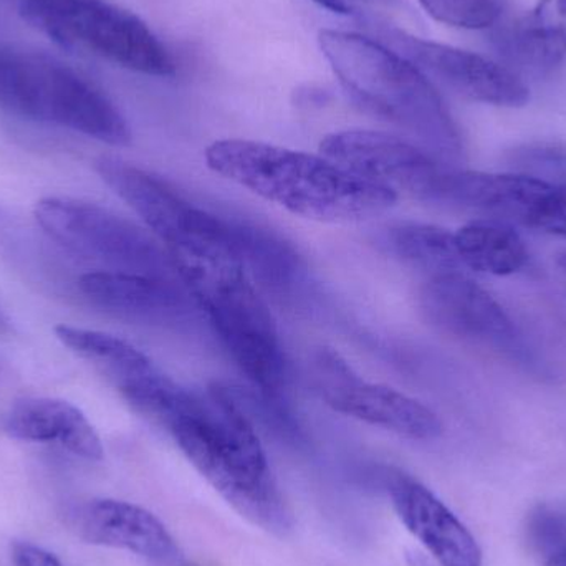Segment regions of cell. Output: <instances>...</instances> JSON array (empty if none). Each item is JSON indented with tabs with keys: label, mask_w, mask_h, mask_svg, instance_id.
<instances>
[{
	"label": "cell",
	"mask_w": 566,
	"mask_h": 566,
	"mask_svg": "<svg viewBox=\"0 0 566 566\" xmlns=\"http://www.w3.org/2000/svg\"><path fill=\"white\" fill-rule=\"evenodd\" d=\"M319 49L346 95L369 115L411 133L442 161L464 155L461 132L431 80L401 53L361 33L325 29Z\"/></svg>",
	"instance_id": "obj_3"
},
{
	"label": "cell",
	"mask_w": 566,
	"mask_h": 566,
	"mask_svg": "<svg viewBox=\"0 0 566 566\" xmlns=\"http://www.w3.org/2000/svg\"><path fill=\"white\" fill-rule=\"evenodd\" d=\"M459 258L469 271L507 277L527 265L528 251L511 222L484 218L455 232Z\"/></svg>",
	"instance_id": "obj_16"
},
{
	"label": "cell",
	"mask_w": 566,
	"mask_h": 566,
	"mask_svg": "<svg viewBox=\"0 0 566 566\" xmlns=\"http://www.w3.org/2000/svg\"><path fill=\"white\" fill-rule=\"evenodd\" d=\"M528 541L535 548L551 557L566 545V517L554 509L541 507L528 518Z\"/></svg>",
	"instance_id": "obj_23"
},
{
	"label": "cell",
	"mask_w": 566,
	"mask_h": 566,
	"mask_svg": "<svg viewBox=\"0 0 566 566\" xmlns=\"http://www.w3.org/2000/svg\"><path fill=\"white\" fill-rule=\"evenodd\" d=\"M322 9L338 15L356 17L376 23V13L396 7V0H313Z\"/></svg>",
	"instance_id": "obj_24"
},
{
	"label": "cell",
	"mask_w": 566,
	"mask_h": 566,
	"mask_svg": "<svg viewBox=\"0 0 566 566\" xmlns=\"http://www.w3.org/2000/svg\"><path fill=\"white\" fill-rule=\"evenodd\" d=\"M547 566H566V545L547 558Z\"/></svg>",
	"instance_id": "obj_27"
},
{
	"label": "cell",
	"mask_w": 566,
	"mask_h": 566,
	"mask_svg": "<svg viewBox=\"0 0 566 566\" xmlns=\"http://www.w3.org/2000/svg\"><path fill=\"white\" fill-rule=\"evenodd\" d=\"M55 336L70 352L98 369L116 389L155 369L145 353L109 333L82 326L59 325L55 326Z\"/></svg>",
	"instance_id": "obj_18"
},
{
	"label": "cell",
	"mask_w": 566,
	"mask_h": 566,
	"mask_svg": "<svg viewBox=\"0 0 566 566\" xmlns=\"http://www.w3.org/2000/svg\"><path fill=\"white\" fill-rule=\"evenodd\" d=\"M33 214L50 241L103 271L163 279L175 271L169 252L145 231L92 202L50 196L36 202Z\"/></svg>",
	"instance_id": "obj_6"
},
{
	"label": "cell",
	"mask_w": 566,
	"mask_h": 566,
	"mask_svg": "<svg viewBox=\"0 0 566 566\" xmlns=\"http://www.w3.org/2000/svg\"><path fill=\"white\" fill-rule=\"evenodd\" d=\"M168 252L172 268L211 319L235 365L265 399L277 401L285 386L277 326L249 279L229 221L216 219L211 228L168 248Z\"/></svg>",
	"instance_id": "obj_1"
},
{
	"label": "cell",
	"mask_w": 566,
	"mask_h": 566,
	"mask_svg": "<svg viewBox=\"0 0 566 566\" xmlns=\"http://www.w3.org/2000/svg\"><path fill=\"white\" fill-rule=\"evenodd\" d=\"M3 431L17 441L59 446L76 458L102 461V439L85 415L72 402L56 398H22L3 418Z\"/></svg>",
	"instance_id": "obj_15"
},
{
	"label": "cell",
	"mask_w": 566,
	"mask_h": 566,
	"mask_svg": "<svg viewBox=\"0 0 566 566\" xmlns=\"http://www.w3.org/2000/svg\"><path fill=\"white\" fill-rule=\"evenodd\" d=\"M315 381L323 401L336 412L415 441L442 434L441 419L428 406L388 386L365 381L332 349L316 355Z\"/></svg>",
	"instance_id": "obj_9"
},
{
	"label": "cell",
	"mask_w": 566,
	"mask_h": 566,
	"mask_svg": "<svg viewBox=\"0 0 566 566\" xmlns=\"http://www.w3.org/2000/svg\"><path fill=\"white\" fill-rule=\"evenodd\" d=\"M19 13L33 29L65 49L145 75L176 73L171 52L148 23L108 0H20Z\"/></svg>",
	"instance_id": "obj_5"
},
{
	"label": "cell",
	"mask_w": 566,
	"mask_h": 566,
	"mask_svg": "<svg viewBox=\"0 0 566 566\" xmlns=\"http://www.w3.org/2000/svg\"><path fill=\"white\" fill-rule=\"evenodd\" d=\"M19 2H20V0H19Z\"/></svg>",
	"instance_id": "obj_28"
},
{
	"label": "cell",
	"mask_w": 566,
	"mask_h": 566,
	"mask_svg": "<svg viewBox=\"0 0 566 566\" xmlns=\"http://www.w3.org/2000/svg\"><path fill=\"white\" fill-rule=\"evenodd\" d=\"M512 163L521 175L544 179L555 178V182L566 179V149L554 145H527L512 153Z\"/></svg>",
	"instance_id": "obj_22"
},
{
	"label": "cell",
	"mask_w": 566,
	"mask_h": 566,
	"mask_svg": "<svg viewBox=\"0 0 566 566\" xmlns=\"http://www.w3.org/2000/svg\"><path fill=\"white\" fill-rule=\"evenodd\" d=\"M555 272H557L558 281L566 289V251L558 252L554 259Z\"/></svg>",
	"instance_id": "obj_26"
},
{
	"label": "cell",
	"mask_w": 566,
	"mask_h": 566,
	"mask_svg": "<svg viewBox=\"0 0 566 566\" xmlns=\"http://www.w3.org/2000/svg\"><path fill=\"white\" fill-rule=\"evenodd\" d=\"M419 308L439 332L518 361H531L524 335L504 306L465 272L428 277L419 292Z\"/></svg>",
	"instance_id": "obj_8"
},
{
	"label": "cell",
	"mask_w": 566,
	"mask_h": 566,
	"mask_svg": "<svg viewBox=\"0 0 566 566\" xmlns=\"http://www.w3.org/2000/svg\"><path fill=\"white\" fill-rule=\"evenodd\" d=\"M388 242L389 249L401 261L424 272L428 277L465 271L455 235L438 226L406 222L391 229Z\"/></svg>",
	"instance_id": "obj_19"
},
{
	"label": "cell",
	"mask_w": 566,
	"mask_h": 566,
	"mask_svg": "<svg viewBox=\"0 0 566 566\" xmlns=\"http://www.w3.org/2000/svg\"><path fill=\"white\" fill-rule=\"evenodd\" d=\"M96 172L161 239L166 249L208 229L216 216L186 201L168 182L119 158L105 156Z\"/></svg>",
	"instance_id": "obj_11"
},
{
	"label": "cell",
	"mask_w": 566,
	"mask_h": 566,
	"mask_svg": "<svg viewBox=\"0 0 566 566\" xmlns=\"http://www.w3.org/2000/svg\"><path fill=\"white\" fill-rule=\"evenodd\" d=\"M426 12L446 25L465 30H485L501 19L497 0H419Z\"/></svg>",
	"instance_id": "obj_21"
},
{
	"label": "cell",
	"mask_w": 566,
	"mask_h": 566,
	"mask_svg": "<svg viewBox=\"0 0 566 566\" xmlns=\"http://www.w3.org/2000/svg\"><path fill=\"white\" fill-rule=\"evenodd\" d=\"M507 42L514 56L535 72H554L566 59V0H537Z\"/></svg>",
	"instance_id": "obj_17"
},
{
	"label": "cell",
	"mask_w": 566,
	"mask_h": 566,
	"mask_svg": "<svg viewBox=\"0 0 566 566\" xmlns=\"http://www.w3.org/2000/svg\"><path fill=\"white\" fill-rule=\"evenodd\" d=\"M0 108L125 146L132 129L115 103L62 60L0 43Z\"/></svg>",
	"instance_id": "obj_4"
},
{
	"label": "cell",
	"mask_w": 566,
	"mask_h": 566,
	"mask_svg": "<svg viewBox=\"0 0 566 566\" xmlns=\"http://www.w3.org/2000/svg\"><path fill=\"white\" fill-rule=\"evenodd\" d=\"M381 42L415 63L426 76L472 102L499 108H522L531 90L517 73L479 53L419 39L405 30L379 27Z\"/></svg>",
	"instance_id": "obj_10"
},
{
	"label": "cell",
	"mask_w": 566,
	"mask_h": 566,
	"mask_svg": "<svg viewBox=\"0 0 566 566\" xmlns=\"http://www.w3.org/2000/svg\"><path fill=\"white\" fill-rule=\"evenodd\" d=\"M12 562L15 566H63L55 555L30 542L12 545Z\"/></svg>",
	"instance_id": "obj_25"
},
{
	"label": "cell",
	"mask_w": 566,
	"mask_h": 566,
	"mask_svg": "<svg viewBox=\"0 0 566 566\" xmlns=\"http://www.w3.org/2000/svg\"><path fill=\"white\" fill-rule=\"evenodd\" d=\"M319 153L353 175L395 192L434 206L449 163L421 145L369 129L326 136Z\"/></svg>",
	"instance_id": "obj_7"
},
{
	"label": "cell",
	"mask_w": 566,
	"mask_h": 566,
	"mask_svg": "<svg viewBox=\"0 0 566 566\" xmlns=\"http://www.w3.org/2000/svg\"><path fill=\"white\" fill-rule=\"evenodd\" d=\"M229 226L245 268L254 271L268 285L283 289L298 277L300 261L289 245L262 229L234 222H229Z\"/></svg>",
	"instance_id": "obj_20"
},
{
	"label": "cell",
	"mask_w": 566,
	"mask_h": 566,
	"mask_svg": "<svg viewBox=\"0 0 566 566\" xmlns=\"http://www.w3.org/2000/svg\"><path fill=\"white\" fill-rule=\"evenodd\" d=\"M212 171L312 221L353 222L388 211L398 196L332 159L251 139H221L206 149Z\"/></svg>",
	"instance_id": "obj_2"
},
{
	"label": "cell",
	"mask_w": 566,
	"mask_h": 566,
	"mask_svg": "<svg viewBox=\"0 0 566 566\" xmlns=\"http://www.w3.org/2000/svg\"><path fill=\"white\" fill-rule=\"evenodd\" d=\"M83 298L116 318L143 325L171 326L191 318L185 293L169 279L123 272H88L76 281Z\"/></svg>",
	"instance_id": "obj_13"
},
{
	"label": "cell",
	"mask_w": 566,
	"mask_h": 566,
	"mask_svg": "<svg viewBox=\"0 0 566 566\" xmlns=\"http://www.w3.org/2000/svg\"><path fill=\"white\" fill-rule=\"evenodd\" d=\"M76 534L99 547L129 552L155 566H181L182 552L168 528L146 509L113 499H93L73 514Z\"/></svg>",
	"instance_id": "obj_12"
},
{
	"label": "cell",
	"mask_w": 566,
	"mask_h": 566,
	"mask_svg": "<svg viewBox=\"0 0 566 566\" xmlns=\"http://www.w3.org/2000/svg\"><path fill=\"white\" fill-rule=\"evenodd\" d=\"M388 494L409 534L439 566H482L471 532L426 485L398 472L389 478Z\"/></svg>",
	"instance_id": "obj_14"
}]
</instances>
